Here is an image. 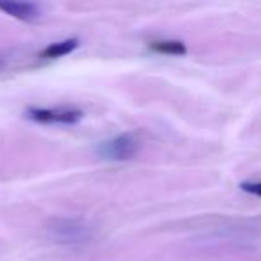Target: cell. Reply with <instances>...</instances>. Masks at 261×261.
<instances>
[{"label":"cell","mask_w":261,"mask_h":261,"mask_svg":"<svg viewBox=\"0 0 261 261\" xmlns=\"http://www.w3.org/2000/svg\"><path fill=\"white\" fill-rule=\"evenodd\" d=\"M50 232H52V236H54V240H58V242L77 243L88 238L90 229L84 224L75 222V220H58L50 227Z\"/></svg>","instance_id":"3957f363"},{"label":"cell","mask_w":261,"mask_h":261,"mask_svg":"<svg viewBox=\"0 0 261 261\" xmlns=\"http://www.w3.org/2000/svg\"><path fill=\"white\" fill-rule=\"evenodd\" d=\"M150 48L161 54H174V56H182L186 54V47L182 41H154L150 45Z\"/></svg>","instance_id":"8992f818"},{"label":"cell","mask_w":261,"mask_h":261,"mask_svg":"<svg viewBox=\"0 0 261 261\" xmlns=\"http://www.w3.org/2000/svg\"><path fill=\"white\" fill-rule=\"evenodd\" d=\"M25 115L43 123H77L84 116L79 109H29Z\"/></svg>","instance_id":"7a4b0ae2"},{"label":"cell","mask_w":261,"mask_h":261,"mask_svg":"<svg viewBox=\"0 0 261 261\" xmlns=\"http://www.w3.org/2000/svg\"><path fill=\"white\" fill-rule=\"evenodd\" d=\"M138 140L130 135H122L116 136L113 140H108L104 142L100 147H98V154L106 160H113V161H125L130 160L138 152Z\"/></svg>","instance_id":"6da1fadb"},{"label":"cell","mask_w":261,"mask_h":261,"mask_svg":"<svg viewBox=\"0 0 261 261\" xmlns=\"http://www.w3.org/2000/svg\"><path fill=\"white\" fill-rule=\"evenodd\" d=\"M77 45H79V40L72 38V40H65V41H58V43H52L41 52L43 58H48V59H54V58H61V56H66L70 54L72 50H75Z\"/></svg>","instance_id":"5b68a950"},{"label":"cell","mask_w":261,"mask_h":261,"mask_svg":"<svg viewBox=\"0 0 261 261\" xmlns=\"http://www.w3.org/2000/svg\"><path fill=\"white\" fill-rule=\"evenodd\" d=\"M240 188L243 190V192H247V193H252V195H256V197H261V181H245V182H242L240 185Z\"/></svg>","instance_id":"52a82bcc"},{"label":"cell","mask_w":261,"mask_h":261,"mask_svg":"<svg viewBox=\"0 0 261 261\" xmlns=\"http://www.w3.org/2000/svg\"><path fill=\"white\" fill-rule=\"evenodd\" d=\"M0 9L6 11L8 15L15 16L23 22H33V20L40 18L41 11L36 4H31V2H13V0H6V2H0Z\"/></svg>","instance_id":"277c9868"}]
</instances>
